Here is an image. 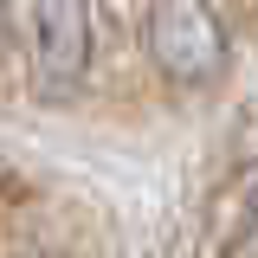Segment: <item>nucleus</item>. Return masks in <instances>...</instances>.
I'll use <instances>...</instances> for the list:
<instances>
[{"instance_id":"f257e3e1","label":"nucleus","mask_w":258,"mask_h":258,"mask_svg":"<svg viewBox=\"0 0 258 258\" xmlns=\"http://www.w3.org/2000/svg\"><path fill=\"white\" fill-rule=\"evenodd\" d=\"M26 64L39 97H78L97 64V0H32Z\"/></svg>"},{"instance_id":"f03ea898","label":"nucleus","mask_w":258,"mask_h":258,"mask_svg":"<svg viewBox=\"0 0 258 258\" xmlns=\"http://www.w3.org/2000/svg\"><path fill=\"white\" fill-rule=\"evenodd\" d=\"M142 45L168 84H213L226 71V26L213 0H149Z\"/></svg>"},{"instance_id":"7ed1b4c3","label":"nucleus","mask_w":258,"mask_h":258,"mask_svg":"<svg viewBox=\"0 0 258 258\" xmlns=\"http://www.w3.org/2000/svg\"><path fill=\"white\" fill-rule=\"evenodd\" d=\"M220 258H258V168L239 174L220 220Z\"/></svg>"},{"instance_id":"20e7f679","label":"nucleus","mask_w":258,"mask_h":258,"mask_svg":"<svg viewBox=\"0 0 258 258\" xmlns=\"http://www.w3.org/2000/svg\"><path fill=\"white\" fill-rule=\"evenodd\" d=\"M232 7H245V13H252V20H258V0H232Z\"/></svg>"}]
</instances>
